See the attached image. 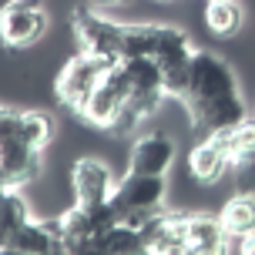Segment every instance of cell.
I'll return each instance as SVG.
<instances>
[{"instance_id":"cell-1","label":"cell","mask_w":255,"mask_h":255,"mask_svg":"<svg viewBox=\"0 0 255 255\" xmlns=\"http://www.w3.org/2000/svg\"><path fill=\"white\" fill-rule=\"evenodd\" d=\"M191 121L198 128L212 131H232L235 125H242L249 118L242 94H239V81L235 71L212 51H195L188 64V88L185 98Z\"/></svg>"},{"instance_id":"cell-2","label":"cell","mask_w":255,"mask_h":255,"mask_svg":"<svg viewBox=\"0 0 255 255\" xmlns=\"http://www.w3.org/2000/svg\"><path fill=\"white\" fill-rule=\"evenodd\" d=\"M165 195H168L165 175H138V171H128L125 178L115 185L111 202H115L121 222H131V225L141 229L165 205Z\"/></svg>"},{"instance_id":"cell-3","label":"cell","mask_w":255,"mask_h":255,"mask_svg":"<svg viewBox=\"0 0 255 255\" xmlns=\"http://www.w3.org/2000/svg\"><path fill=\"white\" fill-rule=\"evenodd\" d=\"M74 34H77V44H81V54L98 57L108 67L121 64V34H125V24H115L108 17H98V13L77 7L74 10Z\"/></svg>"},{"instance_id":"cell-4","label":"cell","mask_w":255,"mask_h":255,"mask_svg":"<svg viewBox=\"0 0 255 255\" xmlns=\"http://www.w3.org/2000/svg\"><path fill=\"white\" fill-rule=\"evenodd\" d=\"M47 10L40 0H10L0 10V37L7 47H30L47 34Z\"/></svg>"},{"instance_id":"cell-5","label":"cell","mask_w":255,"mask_h":255,"mask_svg":"<svg viewBox=\"0 0 255 255\" xmlns=\"http://www.w3.org/2000/svg\"><path fill=\"white\" fill-rule=\"evenodd\" d=\"M128 98H131L128 77H125V71H121V64H115V67H108V71H104L101 84H98L94 94L88 98L81 118H84L88 125H94V128H111L118 121V115L125 111Z\"/></svg>"},{"instance_id":"cell-6","label":"cell","mask_w":255,"mask_h":255,"mask_svg":"<svg viewBox=\"0 0 255 255\" xmlns=\"http://www.w3.org/2000/svg\"><path fill=\"white\" fill-rule=\"evenodd\" d=\"M104 71H108V64L98 61V57H88V54H77L74 61L67 64L57 77V98H61L71 111H84V104L88 98L94 94V88L101 84Z\"/></svg>"},{"instance_id":"cell-7","label":"cell","mask_w":255,"mask_h":255,"mask_svg":"<svg viewBox=\"0 0 255 255\" xmlns=\"http://www.w3.org/2000/svg\"><path fill=\"white\" fill-rule=\"evenodd\" d=\"M40 175V151L24 144L20 138L0 141V185L3 188H24Z\"/></svg>"},{"instance_id":"cell-8","label":"cell","mask_w":255,"mask_h":255,"mask_svg":"<svg viewBox=\"0 0 255 255\" xmlns=\"http://www.w3.org/2000/svg\"><path fill=\"white\" fill-rule=\"evenodd\" d=\"M71 185H74L77 205H101L115 195V175H111V168L104 165V161H98V158H81L74 165Z\"/></svg>"},{"instance_id":"cell-9","label":"cell","mask_w":255,"mask_h":255,"mask_svg":"<svg viewBox=\"0 0 255 255\" xmlns=\"http://www.w3.org/2000/svg\"><path fill=\"white\" fill-rule=\"evenodd\" d=\"M188 168L195 181H205V185H212L218 181L225 171L232 168V151H229V141L222 131H212L202 144H195L188 154Z\"/></svg>"},{"instance_id":"cell-10","label":"cell","mask_w":255,"mask_h":255,"mask_svg":"<svg viewBox=\"0 0 255 255\" xmlns=\"http://www.w3.org/2000/svg\"><path fill=\"white\" fill-rule=\"evenodd\" d=\"M3 252L17 255H44V252H64V232L61 222H30L27 218L20 229L10 235Z\"/></svg>"},{"instance_id":"cell-11","label":"cell","mask_w":255,"mask_h":255,"mask_svg":"<svg viewBox=\"0 0 255 255\" xmlns=\"http://www.w3.org/2000/svg\"><path fill=\"white\" fill-rule=\"evenodd\" d=\"M171 161H175V141L168 134L138 138L131 148V171H138V175H165Z\"/></svg>"},{"instance_id":"cell-12","label":"cell","mask_w":255,"mask_h":255,"mask_svg":"<svg viewBox=\"0 0 255 255\" xmlns=\"http://www.w3.org/2000/svg\"><path fill=\"white\" fill-rule=\"evenodd\" d=\"M144 252H188L185 249V215H158L154 212L144 225Z\"/></svg>"},{"instance_id":"cell-13","label":"cell","mask_w":255,"mask_h":255,"mask_svg":"<svg viewBox=\"0 0 255 255\" xmlns=\"http://www.w3.org/2000/svg\"><path fill=\"white\" fill-rule=\"evenodd\" d=\"M191 37L181 30V27H171V24H158V34H154V51L151 57L161 64V74L165 71H178V67H188L191 64Z\"/></svg>"},{"instance_id":"cell-14","label":"cell","mask_w":255,"mask_h":255,"mask_svg":"<svg viewBox=\"0 0 255 255\" xmlns=\"http://www.w3.org/2000/svg\"><path fill=\"white\" fill-rule=\"evenodd\" d=\"M229 242V232L215 215H185V249L188 252H218Z\"/></svg>"},{"instance_id":"cell-15","label":"cell","mask_w":255,"mask_h":255,"mask_svg":"<svg viewBox=\"0 0 255 255\" xmlns=\"http://www.w3.org/2000/svg\"><path fill=\"white\" fill-rule=\"evenodd\" d=\"M121 71H125V77H128L131 94H165V74H161V64L154 61V57H131V61H121Z\"/></svg>"},{"instance_id":"cell-16","label":"cell","mask_w":255,"mask_h":255,"mask_svg":"<svg viewBox=\"0 0 255 255\" xmlns=\"http://www.w3.org/2000/svg\"><path fill=\"white\" fill-rule=\"evenodd\" d=\"M218 218H222V225L229 232V239H242V235L255 232V195L239 191L235 198L225 202V208H222Z\"/></svg>"},{"instance_id":"cell-17","label":"cell","mask_w":255,"mask_h":255,"mask_svg":"<svg viewBox=\"0 0 255 255\" xmlns=\"http://www.w3.org/2000/svg\"><path fill=\"white\" fill-rule=\"evenodd\" d=\"M98 252H144V235L131 222H115L94 239Z\"/></svg>"},{"instance_id":"cell-18","label":"cell","mask_w":255,"mask_h":255,"mask_svg":"<svg viewBox=\"0 0 255 255\" xmlns=\"http://www.w3.org/2000/svg\"><path fill=\"white\" fill-rule=\"evenodd\" d=\"M242 7L235 3V0H212L208 3V10H205V24L208 30L215 34V37H232V34H239L242 30Z\"/></svg>"},{"instance_id":"cell-19","label":"cell","mask_w":255,"mask_h":255,"mask_svg":"<svg viewBox=\"0 0 255 255\" xmlns=\"http://www.w3.org/2000/svg\"><path fill=\"white\" fill-rule=\"evenodd\" d=\"M27 218H30V215H27V202L20 198V191L7 188L3 195H0V252L7 249L10 235L24 225Z\"/></svg>"},{"instance_id":"cell-20","label":"cell","mask_w":255,"mask_h":255,"mask_svg":"<svg viewBox=\"0 0 255 255\" xmlns=\"http://www.w3.org/2000/svg\"><path fill=\"white\" fill-rule=\"evenodd\" d=\"M54 131H57V125L47 111H24V118H20V141L37 148V151H44L51 144Z\"/></svg>"},{"instance_id":"cell-21","label":"cell","mask_w":255,"mask_h":255,"mask_svg":"<svg viewBox=\"0 0 255 255\" xmlns=\"http://www.w3.org/2000/svg\"><path fill=\"white\" fill-rule=\"evenodd\" d=\"M154 34H158V24H125V34H121V61L151 57Z\"/></svg>"},{"instance_id":"cell-22","label":"cell","mask_w":255,"mask_h":255,"mask_svg":"<svg viewBox=\"0 0 255 255\" xmlns=\"http://www.w3.org/2000/svg\"><path fill=\"white\" fill-rule=\"evenodd\" d=\"M232 178H235V188L255 195V148L252 151H242L232 158Z\"/></svg>"},{"instance_id":"cell-23","label":"cell","mask_w":255,"mask_h":255,"mask_svg":"<svg viewBox=\"0 0 255 255\" xmlns=\"http://www.w3.org/2000/svg\"><path fill=\"white\" fill-rule=\"evenodd\" d=\"M225 134V141H229V151L232 158L242 151H252L255 148V118H245L242 125H235L232 131H222Z\"/></svg>"},{"instance_id":"cell-24","label":"cell","mask_w":255,"mask_h":255,"mask_svg":"<svg viewBox=\"0 0 255 255\" xmlns=\"http://www.w3.org/2000/svg\"><path fill=\"white\" fill-rule=\"evenodd\" d=\"M20 118L24 111H17V108H0V141L20 138Z\"/></svg>"},{"instance_id":"cell-25","label":"cell","mask_w":255,"mask_h":255,"mask_svg":"<svg viewBox=\"0 0 255 255\" xmlns=\"http://www.w3.org/2000/svg\"><path fill=\"white\" fill-rule=\"evenodd\" d=\"M235 245H239V252H255V232H249V235H242V239H235Z\"/></svg>"},{"instance_id":"cell-26","label":"cell","mask_w":255,"mask_h":255,"mask_svg":"<svg viewBox=\"0 0 255 255\" xmlns=\"http://www.w3.org/2000/svg\"><path fill=\"white\" fill-rule=\"evenodd\" d=\"M98 3H121V0H98Z\"/></svg>"},{"instance_id":"cell-27","label":"cell","mask_w":255,"mask_h":255,"mask_svg":"<svg viewBox=\"0 0 255 255\" xmlns=\"http://www.w3.org/2000/svg\"><path fill=\"white\" fill-rule=\"evenodd\" d=\"M3 191H7V188H3V185H0V195H3Z\"/></svg>"},{"instance_id":"cell-28","label":"cell","mask_w":255,"mask_h":255,"mask_svg":"<svg viewBox=\"0 0 255 255\" xmlns=\"http://www.w3.org/2000/svg\"><path fill=\"white\" fill-rule=\"evenodd\" d=\"M252 118H255V111H252Z\"/></svg>"},{"instance_id":"cell-29","label":"cell","mask_w":255,"mask_h":255,"mask_svg":"<svg viewBox=\"0 0 255 255\" xmlns=\"http://www.w3.org/2000/svg\"><path fill=\"white\" fill-rule=\"evenodd\" d=\"M208 3H212V0H208Z\"/></svg>"}]
</instances>
